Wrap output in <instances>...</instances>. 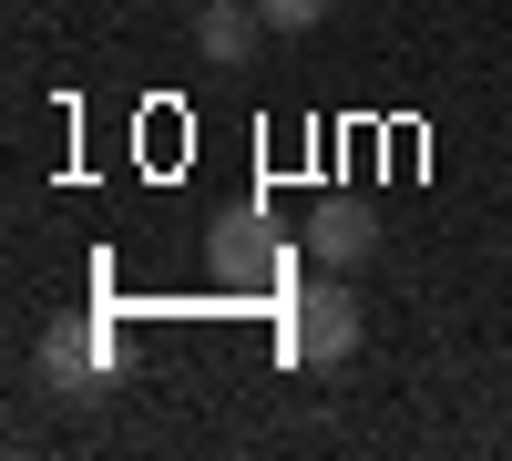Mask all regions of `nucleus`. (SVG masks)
<instances>
[{
  "mask_svg": "<svg viewBox=\"0 0 512 461\" xmlns=\"http://www.w3.org/2000/svg\"><path fill=\"white\" fill-rule=\"evenodd\" d=\"M41 369H52L62 390H82V380L103 369V339H93V328H72V339H62V328H52V349H41Z\"/></svg>",
  "mask_w": 512,
  "mask_h": 461,
  "instance_id": "nucleus-4",
  "label": "nucleus"
},
{
  "mask_svg": "<svg viewBox=\"0 0 512 461\" xmlns=\"http://www.w3.org/2000/svg\"><path fill=\"white\" fill-rule=\"evenodd\" d=\"M256 0H195V52L205 62H256Z\"/></svg>",
  "mask_w": 512,
  "mask_h": 461,
  "instance_id": "nucleus-3",
  "label": "nucleus"
},
{
  "mask_svg": "<svg viewBox=\"0 0 512 461\" xmlns=\"http://www.w3.org/2000/svg\"><path fill=\"white\" fill-rule=\"evenodd\" d=\"M256 21H267V31H318L328 0H256Z\"/></svg>",
  "mask_w": 512,
  "mask_h": 461,
  "instance_id": "nucleus-5",
  "label": "nucleus"
},
{
  "mask_svg": "<svg viewBox=\"0 0 512 461\" xmlns=\"http://www.w3.org/2000/svg\"><path fill=\"white\" fill-rule=\"evenodd\" d=\"M308 246H318L328 267H369V257H379V216L349 205V195H328L318 216H308Z\"/></svg>",
  "mask_w": 512,
  "mask_h": 461,
  "instance_id": "nucleus-2",
  "label": "nucleus"
},
{
  "mask_svg": "<svg viewBox=\"0 0 512 461\" xmlns=\"http://www.w3.org/2000/svg\"><path fill=\"white\" fill-rule=\"evenodd\" d=\"M359 339H369V318H359V298H349V267L318 277L308 298L287 308V359H297V369H338V359H359Z\"/></svg>",
  "mask_w": 512,
  "mask_h": 461,
  "instance_id": "nucleus-1",
  "label": "nucleus"
}]
</instances>
